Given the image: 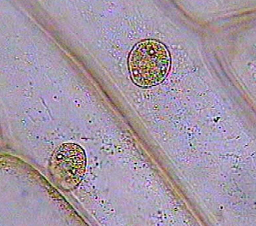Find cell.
I'll return each instance as SVG.
<instances>
[{
    "label": "cell",
    "mask_w": 256,
    "mask_h": 226,
    "mask_svg": "<svg viewBox=\"0 0 256 226\" xmlns=\"http://www.w3.org/2000/svg\"><path fill=\"white\" fill-rule=\"evenodd\" d=\"M87 158L83 148L75 143H64L54 151L50 161L51 175L64 190L76 187L86 172Z\"/></svg>",
    "instance_id": "obj_2"
},
{
    "label": "cell",
    "mask_w": 256,
    "mask_h": 226,
    "mask_svg": "<svg viewBox=\"0 0 256 226\" xmlns=\"http://www.w3.org/2000/svg\"><path fill=\"white\" fill-rule=\"evenodd\" d=\"M170 58L166 46L160 41L146 40L136 44L128 58L134 82L142 88L158 84L170 71Z\"/></svg>",
    "instance_id": "obj_1"
}]
</instances>
